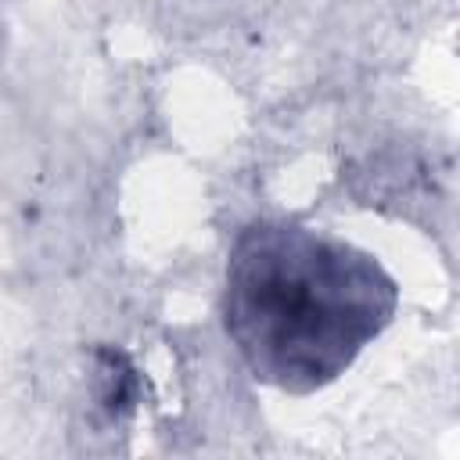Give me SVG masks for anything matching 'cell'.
<instances>
[{
	"instance_id": "6da1fadb",
	"label": "cell",
	"mask_w": 460,
	"mask_h": 460,
	"mask_svg": "<svg viewBox=\"0 0 460 460\" xmlns=\"http://www.w3.org/2000/svg\"><path fill=\"white\" fill-rule=\"evenodd\" d=\"M234 331L277 381H323L374 331V273L302 234H262L234 266Z\"/></svg>"
},
{
	"instance_id": "7a4b0ae2",
	"label": "cell",
	"mask_w": 460,
	"mask_h": 460,
	"mask_svg": "<svg viewBox=\"0 0 460 460\" xmlns=\"http://www.w3.org/2000/svg\"><path fill=\"white\" fill-rule=\"evenodd\" d=\"M101 402L108 410H126L133 402V392H137V377H133V367L126 363V356L119 352H104L101 356Z\"/></svg>"
}]
</instances>
